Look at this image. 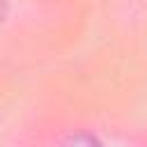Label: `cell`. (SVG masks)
I'll return each mask as SVG.
<instances>
[{"mask_svg": "<svg viewBox=\"0 0 147 147\" xmlns=\"http://www.w3.org/2000/svg\"><path fill=\"white\" fill-rule=\"evenodd\" d=\"M60 147H103V142L94 136V133H87V131H76V133H69Z\"/></svg>", "mask_w": 147, "mask_h": 147, "instance_id": "6da1fadb", "label": "cell"}]
</instances>
